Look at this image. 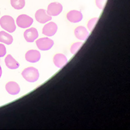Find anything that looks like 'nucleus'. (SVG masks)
Masks as SVG:
<instances>
[{
  "instance_id": "f257e3e1",
  "label": "nucleus",
  "mask_w": 130,
  "mask_h": 130,
  "mask_svg": "<svg viewBox=\"0 0 130 130\" xmlns=\"http://www.w3.org/2000/svg\"><path fill=\"white\" fill-rule=\"evenodd\" d=\"M22 75L23 77L29 82H35L39 77V71L32 67L25 68L22 73Z\"/></svg>"
},
{
  "instance_id": "f03ea898",
  "label": "nucleus",
  "mask_w": 130,
  "mask_h": 130,
  "mask_svg": "<svg viewBox=\"0 0 130 130\" xmlns=\"http://www.w3.org/2000/svg\"><path fill=\"white\" fill-rule=\"evenodd\" d=\"M0 25L3 29L9 32H13L16 30L14 19L10 16H4L0 19Z\"/></svg>"
},
{
  "instance_id": "7ed1b4c3",
  "label": "nucleus",
  "mask_w": 130,
  "mask_h": 130,
  "mask_svg": "<svg viewBox=\"0 0 130 130\" xmlns=\"http://www.w3.org/2000/svg\"><path fill=\"white\" fill-rule=\"evenodd\" d=\"M16 23L18 26L22 28L29 27L33 23V19L28 15L21 14L16 19Z\"/></svg>"
},
{
  "instance_id": "20e7f679",
  "label": "nucleus",
  "mask_w": 130,
  "mask_h": 130,
  "mask_svg": "<svg viewBox=\"0 0 130 130\" xmlns=\"http://www.w3.org/2000/svg\"><path fill=\"white\" fill-rule=\"evenodd\" d=\"M36 44L38 48L41 51H48L53 46V41L49 38H41L36 41Z\"/></svg>"
},
{
  "instance_id": "39448f33",
  "label": "nucleus",
  "mask_w": 130,
  "mask_h": 130,
  "mask_svg": "<svg viewBox=\"0 0 130 130\" xmlns=\"http://www.w3.org/2000/svg\"><path fill=\"white\" fill-rule=\"evenodd\" d=\"M62 10V6L59 3H52L49 5L47 13L49 16H58Z\"/></svg>"
},
{
  "instance_id": "423d86ee",
  "label": "nucleus",
  "mask_w": 130,
  "mask_h": 130,
  "mask_svg": "<svg viewBox=\"0 0 130 130\" xmlns=\"http://www.w3.org/2000/svg\"><path fill=\"white\" fill-rule=\"evenodd\" d=\"M35 17L37 21L41 24H44L52 19L51 16L47 14L46 11L44 9H40L36 11Z\"/></svg>"
},
{
  "instance_id": "0eeeda50",
  "label": "nucleus",
  "mask_w": 130,
  "mask_h": 130,
  "mask_svg": "<svg viewBox=\"0 0 130 130\" xmlns=\"http://www.w3.org/2000/svg\"><path fill=\"white\" fill-rule=\"evenodd\" d=\"M58 29V26L54 22H50L44 25L43 28V34L48 37H51L55 34Z\"/></svg>"
},
{
  "instance_id": "6e6552de",
  "label": "nucleus",
  "mask_w": 130,
  "mask_h": 130,
  "mask_svg": "<svg viewBox=\"0 0 130 130\" xmlns=\"http://www.w3.org/2000/svg\"><path fill=\"white\" fill-rule=\"evenodd\" d=\"M40 53L36 50H30L28 51L25 55V59L30 62H37L40 59Z\"/></svg>"
},
{
  "instance_id": "1a4fd4ad",
  "label": "nucleus",
  "mask_w": 130,
  "mask_h": 130,
  "mask_svg": "<svg viewBox=\"0 0 130 130\" xmlns=\"http://www.w3.org/2000/svg\"><path fill=\"white\" fill-rule=\"evenodd\" d=\"M24 37L28 42H33L35 40L37 39L39 34L38 31L35 28H31L26 29L24 32Z\"/></svg>"
},
{
  "instance_id": "9d476101",
  "label": "nucleus",
  "mask_w": 130,
  "mask_h": 130,
  "mask_svg": "<svg viewBox=\"0 0 130 130\" xmlns=\"http://www.w3.org/2000/svg\"><path fill=\"white\" fill-rule=\"evenodd\" d=\"M67 19L73 23H77L81 21L83 18V15L80 11L77 10H71L69 11L67 15Z\"/></svg>"
},
{
  "instance_id": "9b49d317",
  "label": "nucleus",
  "mask_w": 130,
  "mask_h": 130,
  "mask_svg": "<svg viewBox=\"0 0 130 130\" xmlns=\"http://www.w3.org/2000/svg\"><path fill=\"white\" fill-rule=\"evenodd\" d=\"M74 34L76 38L81 40H85L89 36L87 29L83 26H78L74 30Z\"/></svg>"
},
{
  "instance_id": "f8f14e48",
  "label": "nucleus",
  "mask_w": 130,
  "mask_h": 130,
  "mask_svg": "<svg viewBox=\"0 0 130 130\" xmlns=\"http://www.w3.org/2000/svg\"><path fill=\"white\" fill-rule=\"evenodd\" d=\"M53 62L58 68H62L67 63V59L66 56L61 53H58L55 55L53 58Z\"/></svg>"
},
{
  "instance_id": "ddd939ff",
  "label": "nucleus",
  "mask_w": 130,
  "mask_h": 130,
  "mask_svg": "<svg viewBox=\"0 0 130 130\" xmlns=\"http://www.w3.org/2000/svg\"><path fill=\"white\" fill-rule=\"evenodd\" d=\"M7 91L11 95H17L20 92L19 85L14 82H9L6 85Z\"/></svg>"
},
{
  "instance_id": "4468645a",
  "label": "nucleus",
  "mask_w": 130,
  "mask_h": 130,
  "mask_svg": "<svg viewBox=\"0 0 130 130\" xmlns=\"http://www.w3.org/2000/svg\"><path fill=\"white\" fill-rule=\"evenodd\" d=\"M5 62L7 67L10 69H16L19 67V62H17L11 55L7 56L5 59Z\"/></svg>"
},
{
  "instance_id": "2eb2a0df",
  "label": "nucleus",
  "mask_w": 130,
  "mask_h": 130,
  "mask_svg": "<svg viewBox=\"0 0 130 130\" xmlns=\"http://www.w3.org/2000/svg\"><path fill=\"white\" fill-rule=\"evenodd\" d=\"M13 37L5 32V31H0V42L4 43L6 44H11L13 42Z\"/></svg>"
},
{
  "instance_id": "dca6fc26",
  "label": "nucleus",
  "mask_w": 130,
  "mask_h": 130,
  "mask_svg": "<svg viewBox=\"0 0 130 130\" xmlns=\"http://www.w3.org/2000/svg\"><path fill=\"white\" fill-rule=\"evenodd\" d=\"M11 4L14 9L21 10L24 7L25 5V0H11Z\"/></svg>"
},
{
  "instance_id": "f3484780",
  "label": "nucleus",
  "mask_w": 130,
  "mask_h": 130,
  "mask_svg": "<svg viewBox=\"0 0 130 130\" xmlns=\"http://www.w3.org/2000/svg\"><path fill=\"white\" fill-rule=\"evenodd\" d=\"M82 44H83V43L82 42H77V43H74L71 47V49H70L71 53L73 55L76 54V53L78 52V51H79L80 48L82 47Z\"/></svg>"
},
{
  "instance_id": "a211bd4d",
  "label": "nucleus",
  "mask_w": 130,
  "mask_h": 130,
  "mask_svg": "<svg viewBox=\"0 0 130 130\" xmlns=\"http://www.w3.org/2000/svg\"><path fill=\"white\" fill-rule=\"evenodd\" d=\"M98 20V18H92V19H91L89 22H88V28L90 31H92V29H94L96 23H97Z\"/></svg>"
},
{
  "instance_id": "6ab92c4d",
  "label": "nucleus",
  "mask_w": 130,
  "mask_h": 130,
  "mask_svg": "<svg viewBox=\"0 0 130 130\" xmlns=\"http://www.w3.org/2000/svg\"><path fill=\"white\" fill-rule=\"evenodd\" d=\"M107 0H95V3L96 6L100 9H103L104 8Z\"/></svg>"
},
{
  "instance_id": "aec40b11",
  "label": "nucleus",
  "mask_w": 130,
  "mask_h": 130,
  "mask_svg": "<svg viewBox=\"0 0 130 130\" xmlns=\"http://www.w3.org/2000/svg\"><path fill=\"white\" fill-rule=\"evenodd\" d=\"M6 53V48L3 44H0V58L4 56Z\"/></svg>"
},
{
  "instance_id": "412c9836",
  "label": "nucleus",
  "mask_w": 130,
  "mask_h": 130,
  "mask_svg": "<svg viewBox=\"0 0 130 130\" xmlns=\"http://www.w3.org/2000/svg\"><path fill=\"white\" fill-rule=\"evenodd\" d=\"M1 74H2V69H1V66H0V78H1Z\"/></svg>"
}]
</instances>
